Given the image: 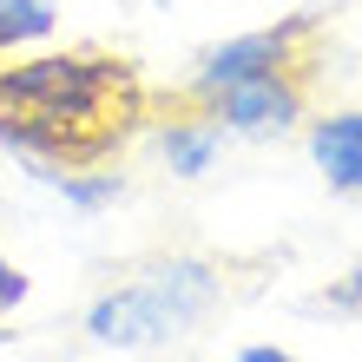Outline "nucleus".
<instances>
[{"label": "nucleus", "mask_w": 362, "mask_h": 362, "mask_svg": "<svg viewBox=\"0 0 362 362\" xmlns=\"http://www.w3.org/2000/svg\"><path fill=\"white\" fill-rule=\"evenodd\" d=\"M152 99L132 59L119 53H33L0 66V152L33 185L105 165L145 125Z\"/></svg>", "instance_id": "1"}, {"label": "nucleus", "mask_w": 362, "mask_h": 362, "mask_svg": "<svg viewBox=\"0 0 362 362\" xmlns=\"http://www.w3.org/2000/svg\"><path fill=\"white\" fill-rule=\"evenodd\" d=\"M224 270L211 257H158L132 270L125 284H112L105 296H93L86 310V336L99 349H125V356H145V349H165V343H185L198 336L211 316L224 310Z\"/></svg>", "instance_id": "2"}, {"label": "nucleus", "mask_w": 362, "mask_h": 362, "mask_svg": "<svg viewBox=\"0 0 362 362\" xmlns=\"http://www.w3.org/2000/svg\"><path fill=\"white\" fill-rule=\"evenodd\" d=\"M316 33H323V20H316V13H290V20H276V27H250V33H238V40H224V47H211V53L198 59L185 99L204 105L211 93L244 86V79H264V73H310Z\"/></svg>", "instance_id": "3"}, {"label": "nucleus", "mask_w": 362, "mask_h": 362, "mask_svg": "<svg viewBox=\"0 0 362 362\" xmlns=\"http://www.w3.org/2000/svg\"><path fill=\"white\" fill-rule=\"evenodd\" d=\"M303 73H264V79H244V86H224L204 99V112L224 125L230 139H284L296 119H303Z\"/></svg>", "instance_id": "4"}, {"label": "nucleus", "mask_w": 362, "mask_h": 362, "mask_svg": "<svg viewBox=\"0 0 362 362\" xmlns=\"http://www.w3.org/2000/svg\"><path fill=\"white\" fill-rule=\"evenodd\" d=\"M310 165L343 198H362V105L310 119Z\"/></svg>", "instance_id": "5"}, {"label": "nucleus", "mask_w": 362, "mask_h": 362, "mask_svg": "<svg viewBox=\"0 0 362 362\" xmlns=\"http://www.w3.org/2000/svg\"><path fill=\"white\" fill-rule=\"evenodd\" d=\"M224 145H230V132L204 112V105H191V112H178V119H158V158H165V172L185 178V185L218 172Z\"/></svg>", "instance_id": "6"}, {"label": "nucleus", "mask_w": 362, "mask_h": 362, "mask_svg": "<svg viewBox=\"0 0 362 362\" xmlns=\"http://www.w3.org/2000/svg\"><path fill=\"white\" fill-rule=\"evenodd\" d=\"M47 191H53L66 211H79V218H99V211H112V204L125 198V172H105V165H79V172H59Z\"/></svg>", "instance_id": "7"}, {"label": "nucleus", "mask_w": 362, "mask_h": 362, "mask_svg": "<svg viewBox=\"0 0 362 362\" xmlns=\"http://www.w3.org/2000/svg\"><path fill=\"white\" fill-rule=\"evenodd\" d=\"M53 27H59V0H0V59L53 40Z\"/></svg>", "instance_id": "8"}, {"label": "nucleus", "mask_w": 362, "mask_h": 362, "mask_svg": "<svg viewBox=\"0 0 362 362\" xmlns=\"http://www.w3.org/2000/svg\"><path fill=\"white\" fill-rule=\"evenodd\" d=\"M27 296H33V276L20 270V264H7V250H0V316H13Z\"/></svg>", "instance_id": "9"}, {"label": "nucleus", "mask_w": 362, "mask_h": 362, "mask_svg": "<svg viewBox=\"0 0 362 362\" xmlns=\"http://www.w3.org/2000/svg\"><path fill=\"white\" fill-rule=\"evenodd\" d=\"M329 310H349V303H362V270H349V284H336L329 296H323Z\"/></svg>", "instance_id": "10"}, {"label": "nucleus", "mask_w": 362, "mask_h": 362, "mask_svg": "<svg viewBox=\"0 0 362 362\" xmlns=\"http://www.w3.org/2000/svg\"><path fill=\"white\" fill-rule=\"evenodd\" d=\"M230 362H296L290 349H276V343H250V349H238Z\"/></svg>", "instance_id": "11"}, {"label": "nucleus", "mask_w": 362, "mask_h": 362, "mask_svg": "<svg viewBox=\"0 0 362 362\" xmlns=\"http://www.w3.org/2000/svg\"><path fill=\"white\" fill-rule=\"evenodd\" d=\"M7 343H13V329H7V316H0V349H7Z\"/></svg>", "instance_id": "12"}]
</instances>
